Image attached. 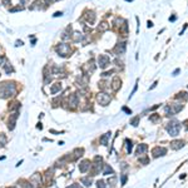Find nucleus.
I'll return each mask as SVG.
<instances>
[{
	"instance_id": "obj_11",
	"label": "nucleus",
	"mask_w": 188,
	"mask_h": 188,
	"mask_svg": "<svg viewBox=\"0 0 188 188\" xmlns=\"http://www.w3.org/2000/svg\"><path fill=\"white\" fill-rule=\"evenodd\" d=\"M29 182H30L33 186H38V184H40V182H41L40 174H39V173H35V174H33Z\"/></svg>"
},
{
	"instance_id": "obj_41",
	"label": "nucleus",
	"mask_w": 188,
	"mask_h": 188,
	"mask_svg": "<svg viewBox=\"0 0 188 188\" xmlns=\"http://www.w3.org/2000/svg\"><path fill=\"white\" fill-rule=\"evenodd\" d=\"M157 84H158V83H157V82H154V84H153V85L151 87V89H153V88H155V87H157Z\"/></svg>"
},
{
	"instance_id": "obj_34",
	"label": "nucleus",
	"mask_w": 188,
	"mask_h": 188,
	"mask_svg": "<svg viewBox=\"0 0 188 188\" xmlns=\"http://www.w3.org/2000/svg\"><path fill=\"white\" fill-rule=\"evenodd\" d=\"M115 178L114 177H113V178H112V179H110V178H109V181H108V182H109V184H110V183H112V186H114V183H115Z\"/></svg>"
},
{
	"instance_id": "obj_29",
	"label": "nucleus",
	"mask_w": 188,
	"mask_h": 188,
	"mask_svg": "<svg viewBox=\"0 0 188 188\" xmlns=\"http://www.w3.org/2000/svg\"><path fill=\"white\" fill-rule=\"evenodd\" d=\"M97 187L98 188H106V183H104V181H98V183H97Z\"/></svg>"
},
{
	"instance_id": "obj_40",
	"label": "nucleus",
	"mask_w": 188,
	"mask_h": 188,
	"mask_svg": "<svg viewBox=\"0 0 188 188\" xmlns=\"http://www.w3.org/2000/svg\"><path fill=\"white\" fill-rule=\"evenodd\" d=\"M153 26V23L152 21H148V28H152Z\"/></svg>"
},
{
	"instance_id": "obj_32",
	"label": "nucleus",
	"mask_w": 188,
	"mask_h": 188,
	"mask_svg": "<svg viewBox=\"0 0 188 188\" xmlns=\"http://www.w3.org/2000/svg\"><path fill=\"white\" fill-rule=\"evenodd\" d=\"M179 73H181V69L178 68V69H176V70L173 72V74H172V75H173V77H177V75H178Z\"/></svg>"
},
{
	"instance_id": "obj_37",
	"label": "nucleus",
	"mask_w": 188,
	"mask_h": 188,
	"mask_svg": "<svg viewBox=\"0 0 188 188\" xmlns=\"http://www.w3.org/2000/svg\"><path fill=\"white\" fill-rule=\"evenodd\" d=\"M66 188H80L78 184H72V186H69V187H66Z\"/></svg>"
},
{
	"instance_id": "obj_28",
	"label": "nucleus",
	"mask_w": 188,
	"mask_h": 188,
	"mask_svg": "<svg viewBox=\"0 0 188 188\" xmlns=\"http://www.w3.org/2000/svg\"><path fill=\"white\" fill-rule=\"evenodd\" d=\"M138 122H139V117H136V118H133L131 121V124L134 125V127H137V125H138Z\"/></svg>"
},
{
	"instance_id": "obj_4",
	"label": "nucleus",
	"mask_w": 188,
	"mask_h": 188,
	"mask_svg": "<svg viewBox=\"0 0 188 188\" xmlns=\"http://www.w3.org/2000/svg\"><path fill=\"white\" fill-rule=\"evenodd\" d=\"M55 50L60 57H66L70 53V45L69 44H59L55 48Z\"/></svg>"
},
{
	"instance_id": "obj_9",
	"label": "nucleus",
	"mask_w": 188,
	"mask_h": 188,
	"mask_svg": "<svg viewBox=\"0 0 188 188\" xmlns=\"http://www.w3.org/2000/svg\"><path fill=\"white\" fill-rule=\"evenodd\" d=\"M90 166H92V164H90L89 161H88V159H84V161H82L80 164H79V171L82 172V173H85V172L90 168Z\"/></svg>"
},
{
	"instance_id": "obj_27",
	"label": "nucleus",
	"mask_w": 188,
	"mask_h": 188,
	"mask_svg": "<svg viewBox=\"0 0 188 188\" xmlns=\"http://www.w3.org/2000/svg\"><path fill=\"white\" fill-rule=\"evenodd\" d=\"M87 18H88V21H89V23H94V21H95V15H94L93 11H90L89 15H88Z\"/></svg>"
},
{
	"instance_id": "obj_23",
	"label": "nucleus",
	"mask_w": 188,
	"mask_h": 188,
	"mask_svg": "<svg viewBox=\"0 0 188 188\" xmlns=\"http://www.w3.org/2000/svg\"><path fill=\"white\" fill-rule=\"evenodd\" d=\"M6 144V137H5V134H0V147H4Z\"/></svg>"
},
{
	"instance_id": "obj_39",
	"label": "nucleus",
	"mask_w": 188,
	"mask_h": 188,
	"mask_svg": "<svg viewBox=\"0 0 188 188\" xmlns=\"http://www.w3.org/2000/svg\"><path fill=\"white\" fill-rule=\"evenodd\" d=\"M15 45H17V47H19V45H23V41H21V40H18Z\"/></svg>"
},
{
	"instance_id": "obj_25",
	"label": "nucleus",
	"mask_w": 188,
	"mask_h": 188,
	"mask_svg": "<svg viewBox=\"0 0 188 188\" xmlns=\"http://www.w3.org/2000/svg\"><path fill=\"white\" fill-rule=\"evenodd\" d=\"M4 69H5V72H6V73H8V74H10V73H11V72H14V69H13V66L10 65V64H8V63H6V64H4Z\"/></svg>"
},
{
	"instance_id": "obj_43",
	"label": "nucleus",
	"mask_w": 188,
	"mask_h": 188,
	"mask_svg": "<svg viewBox=\"0 0 188 188\" xmlns=\"http://www.w3.org/2000/svg\"><path fill=\"white\" fill-rule=\"evenodd\" d=\"M3 60H4V58L0 57V65H1V63H3Z\"/></svg>"
},
{
	"instance_id": "obj_1",
	"label": "nucleus",
	"mask_w": 188,
	"mask_h": 188,
	"mask_svg": "<svg viewBox=\"0 0 188 188\" xmlns=\"http://www.w3.org/2000/svg\"><path fill=\"white\" fill-rule=\"evenodd\" d=\"M15 93V85L14 83H3L0 85V98H9Z\"/></svg>"
},
{
	"instance_id": "obj_8",
	"label": "nucleus",
	"mask_w": 188,
	"mask_h": 188,
	"mask_svg": "<svg viewBox=\"0 0 188 188\" xmlns=\"http://www.w3.org/2000/svg\"><path fill=\"white\" fill-rule=\"evenodd\" d=\"M125 43L123 41V43H118L117 44V47L114 48V53L115 54H118V55H121V54H124L125 53Z\"/></svg>"
},
{
	"instance_id": "obj_19",
	"label": "nucleus",
	"mask_w": 188,
	"mask_h": 188,
	"mask_svg": "<svg viewBox=\"0 0 188 188\" xmlns=\"http://www.w3.org/2000/svg\"><path fill=\"white\" fill-rule=\"evenodd\" d=\"M113 173H114L113 168H112L109 164H104V171H103V174L108 176V174H113Z\"/></svg>"
},
{
	"instance_id": "obj_17",
	"label": "nucleus",
	"mask_w": 188,
	"mask_h": 188,
	"mask_svg": "<svg viewBox=\"0 0 188 188\" xmlns=\"http://www.w3.org/2000/svg\"><path fill=\"white\" fill-rule=\"evenodd\" d=\"M60 89H62V83H55V84L51 87L50 93H51V94H55V93H58Z\"/></svg>"
},
{
	"instance_id": "obj_36",
	"label": "nucleus",
	"mask_w": 188,
	"mask_h": 188,
	"mask_svg": "<svg viewBox=\"0 0 188 188\" xmlns=\"http://www.w3.org/2000/svg\"><path fill=\"white\" fill-rule=\"evenodd\" d=\"M176 19H177V17H176V15H172V17L169 18V21H174Z\"/></svg>"
},
{
	"instance_id": "obj_30",
	"label": "nucleus",
	"mask_w": 188,
	"mask_h": 188,
	"mask_svg": "<svg viewBox=\"0 0 188 188\" xmlns=\"http://www.w3.org/2000/svg\"><path fill=\"white\" fill-rule=\"evenodd\" d=\"M149 119H151L152 122H157V121L159 119V115H158V114H153V115H151V117H149Z\"/></svg>"
},
{
	"instance_id": "obj_33",
	"label": "nucleus",
	"mask_w": 188,
	"mask_h": 188,
	"mask_svg": "<svg viewBox=\"0 0 188 188\" xmlns=\"http://www.w3.org/2000/svg\"><path fill=\"white\" fill-rule=\"evenodd\" d=\"M127 182V174H123L122 176V184H125Z\"/></svg>"
},
{
	"instance_id": "obj_13",
	"label": "nucleus",
	"mask_w": 188,
	"mask_h": 188,
	"mask_svg": "<svg viewBox=\"0 0 188 188\" xmlns=\"http://www.w3.org/2000/svg\"><path fill=\"white\" fill-rule=\"evenodd\" d=\"M184 146V142H182V140H173L171 143V147H172V149H181V148Z\"/></svg>"
},
{
	"instance_id": "obj_42",
	"label": "nucleus",
	"mask_w": 188,
	"mask_h": 188,
	"mask_svg": "<svg viewBox=\"0 0 188 188\" xmlns=\"http://www.w3.org/2000/svg\"><path fill=\"white\" fill-rule=\"evenodd\" d=\"M53 1H55V0H45V3H47V4H49V3H53Z\"/></svg>"
},
{
	"instance_id": "obj_31",
	"label": "nucleus",
	"mask_w": 188,
	"mask_h": 188,
	"mask_svg": "<svg viewBox=\"0 0 188 188\" xmlns=\"http://www.w3.org/2000/svg\"><path fill=\"white\" fill-rule=\"evenodd\" d=\"M122 110H123V112H125L127 114H132V110H131V109H128L127 107H123V108H122Z\"/></svg>"
},
{
	"instance_id": "obj_35",
	"label": "nucleus",
	"mask_w": 188,
	"mask_h": 188,
	"mask_svg": "<svg viewBox=\"0 0 188 188\" xmlns=\"http://www.w3.org/2000/svg\"><path fill=\"white\" fill-rule=\"evenodd\" d=\"M186 29H187V24H184V26H183V29H182V32H181V33H179V35H182V34L184 33V30H186Z\"/></svg>"
},
{
	"instance_id": "obj_24",
	"label": "nucleus",
	"mask_w": 188,
	"mask_h": 188,
	"mask_svg": "<svg viewBox=\"0 0 188 188\" xmlns=\"http://www.w3.org/2000/svg\"><path fill=\"white\" fill-rule=\"evenodd\" d=\"M125 143H127V153H128V154H131L132 148H133V144H132V142L129 140V139H127V140H125Z\"/></svg>"
},
{
	"instance_id": "obj_7",
	"label": "nucleus",
	"mask_w": 188,
	"mask_h": 188,
	"mask_svg": "<svg viewBox=\"0 0 188 188\" xmlns=\"http://www.w3.org/2000/svg\"><path fill=\"white\" fill-rule=\"evenodd\" d=\"M79 104V99H78V95L77 94H70L69 97V108L74 109L75 107Z\"/></svg>"
},
{
	"instance_id": "obj_14",
	"label": "nucleus",
	"mask_w": 188,
	"mask_h": 188,
	"mask_svg": "<svg viewBox=\"0 0 188 188\" xmlns=\"http://www.w3.org/2000/svg\"><path fill=\"white\" fill-rule=\"evenodd\" d=\"M121 84H122L121 79H119L118 77H115L114 79H113V82H112V88H113L114 90H118L119 88H121Z\"/></svg>"
},
{
	"instance_id": "obj_18",
	"label": "nucleus",
	"mask_w": 188,
	"mask_h": 188,
	"mask_svg": "<svg viewBox=\"0 0 188 188\" xmlns=\"http://www.w3.org/2000/svg\"><path fill=\"white\" fill-rule=\"evenodd\" d=\"M109 138H110V133H106L104 136L100 137V143H102L103 146H107V144H108V139Z\"/></svg>"
},
{
	"instance_id": "obj_2",
	"label": "nucleus",
	"mask_w": 188,
	"mask_h": 188,
	"mask_svg": "<svg viewBox=\"0 0 188 188\" xmlns=\"http://www.w3.org/2000/svg\"><path fill=\"white\" fill-rule=\"evenodd\" d=\"M179 123L176 122V121H173V122H169L167 124V131L169 133V136H173V137H176V136H178V133H179Z\"/></svg>"
},
{
	"instance_id": "obj_5",
	"label": "nucleus",
	"mask_w": 188,
	"mask_h": 188,
	"mask_svg": "<svg viewBox=\"0 0 188 188\" xmlns=\"http://www.w3.org/2000/svg\"><path fill=\"white\" fill-rule=\"evenodd\" d=\"M97 100H98V103H100L103 107H106L110 103L112 98H110V95L107 94V93H99L98 95H97Z\"/></svg>"
},
{
	"instance_id": "obj_44",
	"label": "nucleus",
	"mask_w": 188,
	"mask_h": 188,
	"mask_svg": "<svg viewBox=\"0 0 188 188\" xmlns=\"http://www.w3.org/2000/svg\"><path fill=\"white\" fill-rule=\"evenodd\" d=\"M127 1H132V0H127Z\"/></svg>"
},
{
	"instance_id": "obj_12",
	"label": "nucleus",
	"mask_w": 188,
	"mask_h": 188,
	"mask_svg": "<svg viewBox=\"0 0 188 188\" xmlns=\"http://www.w3.org/2000/svg\"><path fill=\"white\" fill-rule=\"evenodd\" d=\"M17 118H18V113H14V114L9 118L8 127H9V129H10V131H13V129H14V127H15V122H17Z\"/></svg>"
},
{
	"instance_id": "obj_21",
	"label": "nucleus",
	"mask_w": 188,
	"mask_h": 188,
	"mask_svg": "<svg viewBox=\"0 0 188 188\" xmlns=\"http://www.w3.org/2000/svg\"><path fill=\"white\" fill-rule=\"evenodd\" d=\"M108 28H109V25H108V23H106V21H103V23H102V24H100V25L98 26V30H99V32H106V30L108 29Z\"/></svg>"
},
{
	"instance_id": "obj_38",
	"label": "nucleus",
	"mask_w": 188,
	"mask_h": 188,
	"mask_svg": "<svg viewBox=\"0 0 188 188\" xmlns=\"http://www.w3.org/2000/svg\"><path fill=\"white\" fill-rule=\"evenodd\" d=\"M62 14H63V13H62V11H57V13H55V14H54V17H60V15H62Z\"/></svg>"
},
{
	"instance_id": "obj_6",
	"label": "nucleus",
	"mask_w": 188,
	"mask_h": 188,
	"mask_svg": "<svg viewBox=\"0 0 188 188\" xmlns=\"http://www.w3.org/2000/svg\"><path fill=\"white\" fill-rule=\"evenodd\" d=\"M109 63H110V59H109V57H108V55L100 54V55L98 57V64H99V66H100L102 69H106Z\"/></svg>"
},
{
	"instance_id": "obj_15",
	"label": "nucleus",
	"mask_w": 188,
	"mask_h": 188,
	"mask_svg": "<svg viewBox=\"0 0 188 188\" xmlns=\"http://www.w3.org/2000/svg\"><path fill=\"white\" fill-rule=\"evenodd\" d=\"M18 188H32V183L28 181H19L18 182Z\"/></svg>"
},
{
	"instance_id": "obj_10",
	"label": "nucleus",
	"mask_w": 188,
	"mask_h": 188,
	"mask_svg": "<svg viewBox=\"0 0 188 188\" xmlns=\"http://www.w3.org/2000/svg\"><path fill=\"white\" fill-rule=\"evenodd\" d=\"M152 153H153V157L157 158V157H159V155L166 154V153H167V149H166V148H161V147H155Z\"/></svg>"
},
{
	"instance_id": "obj_16",
	"label": "nucleus",
	"mask_w": 188,
	"mask_h": 188,
	"mask_svg": "<svg viewBox=\"0 0 188 188\" xmlns=\"http://www.w3.org/2000/svg\"><path fill=\"white\" fill-rule=\"evenodd\" d=\"M148 151L147 144H139L138 148H137V154H144Z\"/></svg>"
},
{
	"instance_id": "obj_20",
	"label": "nucleus",
	"mask_w": 188,
	"mask_h": 188,
	"mask_svg": "<svg viewBox=\"0 0 188 188\" xmlns=\"http://www.w3.org/2000/svg\"><path fill=\"white\" fill-rule=\"evenodd\" d=\"M80 182H82V183H84L87 187H89L90 184H92V178H90V176H89V177H83L82 179H80Z\"/></svg>"
},
{
	"instance_id": "obj_26",
	"label": "nucleus",
	"mask_w": 188,
	"mask_h": 188,
	"mask_svg": "<svg viewBox=\"0 0 188 188\" xmlns=\"http://www.w3.org/2000/svg\"><path fill=\"white\" fill-rule=\"evenodd\" d=\"M83 39V35H80V33H74V41L79 43Z\"/></svg>"
},
{
	"instance_id": "obj_3",
	"label": "nucleus",
	"mask_w": 188,
	"mask_h": 188,
	"mask_svg": "<svg viewBox=\"0 0 188 188\" xmlns=\"http://www.w3.org/2000/svg\"><path fill=\"white\" fill-rule=\"evenodd\" d=\"M182 108H183L182 104H179V103H174V104H171V106L166 107V108H164V112H166L167 115H173V114H177Z\"/></svg>"
},
{
	"instance_id": "obj_22",
	"label": "nucleus",
	"mask_w": 188,
	"mask_h": 188,
	"mask_svg": "<svg viewBox=\"0 0 188 188\" xmlns=\"http://www.w3.org/2000/svg\"><path fill=\"white\" fill-rule=\"evenodd\" d=\"M121 32L123 33V35H127V34H128V23H127V21H124V24H122Z\"/></svg>"
}]
</instances>
